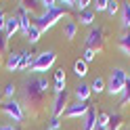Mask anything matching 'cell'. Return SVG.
<instances>
[{"label": "cell", "instance_id": "1", "mask_svg": "<svg viewBox=\"0 0 130 130\" xmlns=\"http://www.w3.org/2000/svg\"><path fill=\"white\" fill-rule=\"evenodd\" d=\"M48 92V80L46 78H29L25 80V88H23V111L27 109L29 116H38L44 105V96Z\"/></svg>", "mask_w": 130, "mask_h": 130}, {"label": "cell", "instance_id": "2", "mask_svg": "<svg viewBox=\"0 0 130 130\" xmlns=\"http://www.w3.org/2000/svg\"><path fill=\"white\" fill-rule=\"evenodd\" d=\"M63 17H65V9L63 6H57V9H51V11H44L40 15H34V25L40 31H46V29H51L59 19H63Z\"/></svg>", "mask_w": 130, "mask_h": 130}, {"label": "cell", "instance_id": "3", "mask_svg": "<svg viewBox=\"0 0 130 130\" xmlns=\"http://www.w3.org/2000/svg\"><path fill=\"white\" fill-rule=\"evenodd\" d=\"M126 80H128V74L122 67H113L111 74H109V80H107V86H105V90H107L111 96H118L124 92V86H126Z\"/></svg>", "mask_w": 130, "mask_h": 130}, {"label": "cell", "instance_id": "4", "mask_svg": "<svg viewBox=\"0 0 130 130\" xmlns=\"http://www.w3.org/2000/svg\"><path fill=\"white\" fill-rule=\"evenodd\" d=\"M55 61H57V55H55V51H44V53H40V55H36V59H34V63L29 65V71L31 74H44V71H48L55 65Z\"/></svg>", "mask_w": 130, "mask_h": 130}, {"label": "cell", "instance_id": "5", "mask_svg": "<svg viewBox=\"0 0 130 130\" xmlns=\"http://www.w3.org/2000/svg\"><path fill=\"white\" fill-rule=\"evenodd\" d=\"M0 111L4 113L6 118H11L13 122H21L25 118V111H23V105L15 99H6L2 105H0Z\"/></svg>", "mask_w": 130, "mask_h": 130}, {"label": "cell", "instance_id": "6", "mask_svg": "<svg viewBox=\"0 0 130 130\" xmlns=\"http://www.w3.org/2000/svg\"><path fill=\"white\" fill-rule=\"evenodd\" d=\"M84 44H86V48H92L94 53H101L105 46V31L101 27H90V31L84 38Z\"/></svg>", "mask_w": 130, "mask_h": 130}, {"label": "cell", "instance_id": "7", "mask_svg": "<svg viewBox=\"0 0 130 130\" xmlns=\"http://www.w3.org/2000/svg\"><path fill=\"white\" fill-rule=\"evenodd\" d=\"M69 90H61V92H55V99L51 105V118H61L65 109L69 107Z\"/></svg>", "mask_w": 130, "mask_h": 130}, {"label": "cell", "instance_id": "8", "mask_svg": "<svg viewBox=\"0 0 130 130\" xmlns=\"http://www.w3.org/2000/svg\"><path fill=\"white\" fill-rule=\"evenodd\" d=\"M88 109H90V105H88V103L76 101V103H69V107L65 109L63 116H65V118H80V120H82L86 113H88Z\"/></svg>", "mask_w": 130, "mask_h": 130}, {"label": "cell", "instance_id": "9", "mask_svg": "<svg viewBox=\"0 0 130 130\" xmlns=\"http://www.w3.org/2000/svg\"><path fill=\"white\" fill-rule=\"evenodd\" d=\"M17 19H19V31L27 34L29 27H31V23H29V15L25 11V6H21V4H19V9H17Z\"/></svg>", "mask_w": 130, "mask_h": 130}, {"label": "cell", "instance_id": "10", "mask_svg": "<svg viewBox=\"0 0 130 130\" xmlns=\"http://www.w3.org/2000/svg\"><path fill=\"white\" fill-rule=\"evenodd\" d=\"M17 31H19V19H17V15L6 17V25H4V34H6V38H13Z\"/></svg>", "mask_w": 130, "mask_h": 130}, {"label": "cell", "instance_id": "11", "mask_svg": "<svg viewBox=\"0 0 130 130\" xmlns=\"http://www.w3.org/2000/svg\"><path fill=\"white\" fill-rule=\"evenodd\" d=\"M74 96H76V101H80V103H88V96H90V86L80 82V84L76 86V90H74Z\"/></svg>", "mask_w": 130, "mask_h": 130}, {"label": "cell", "instance_id": "12", "mask_svg": "<svg viewBox=\"0 0 130 130\" xmlns=\"http://www.w3.org/2000/svg\"><path fill=\"white\" fill-rule=\"evenodd\" d=\"M96 128V111L90 107L88 113L82 118V130H94Z\"/></svg>", "mask_w": 130, "mask_h": 130}, {"label": "cell", "instance_id": "13", "mask_svg": "<svg viewBox=\"0 0 130 130\" xmlns=\"http://www.w3.org/2000/svg\"><path fill=\"white\" fill-rule=\"evenodd\" d=\"M120 19H122L124 31H128L130 29V2H122V6H120Z\"/></svg>", "mask_w": 130, "mask_h": 130}, {"label": "cell", "instance_id": "14", "mask_svg": "<svg viewBox=\"0 0 130 130\" xmlns=\"http://www.w3.org/2000/svg\"><path fill=\"white\" fill-rule=\"evenodd\" d=\"M19 63H21V53H11L6 57L4 67H6V71H19Z\"/></svg>", "mask_w": 130, "mask_h": 130}, {"label": "cell", "instance_id": "15", "mask_svg": "<svg viewBox=\"0 0 130 130\" xmlns=\"http://www.w3.org/2000/svg\"><path fill=\"white\" fill-rule=\"evenodd\" d=\"M118 48H120L126 57H130V29L124 31V34L118 38Z\"/></svg>", "mask_w": 130, "mask_h": 130}, {"label": "cell", "instance_id": "16", "mask_svg": "<svg viewBox=\"0 0 130 130\" xmlns=\"http://www.w3.org/2000/svg\"><path fill=\"white\" fill-rule=\"evenodd\" d=\"M61 90H65V71L57 69L55 71V92H61Z\"/></svg>", "mask_w": 130, "mask_h": 130}, {"label": "cell", "instance_id": "17", "mask_svg": "<svg viewBox=\"0 0 130 130\" xmlns=\"http://www.w3.org/2000/svg\"><path fill=\"white\" fill-rule=\"evenodd\" d=\"M74 74H76L78 78H84V76L88 74V63H84L82 59H78V61L74 63Z\"/></svg>", "mask_w": 130, "mask_h": 130}, {"label": "cell", "instance_id": "18", "mask_svg": "<svg viewBox=\"0 0 130 130\" xmlns=\"http://www.w3.org/2000/svg\"><path fill=\"white\" fill-rule=\"evenodd\" d=\"M92 21H94V11L92 9H86L80 13V23L82 25H92Z\"/></svg>", "mask_w": 130, "mask_h": 130}, {"label": "cell", "instance_id": "19", "mask_svg": "<svg viewBox=\"0 0 130 130\" xmlns=\"http://www.w3.org/2000/svg\"><path fill=\"white\" fill-rule=\"evenodd\" d=\"M105 86H107V82H105L103 78H99V76H96V78L92 80V84H90V92H96V94H101V92L105 90Z\"/></svg>", "mask_w": 130, "mask_h": 130}, {"label": "cell", "instance_id": "20", "mask_svg": "<svg viewBox=\"0 0 130 130\" xmlns=\"http://www.w3.org/2000/svg\"><path fill=\"white\" fill-rule=\"evenodd\" d=\"M76 34H78V23H76V21H67V23H65V38H67V40H74Z\"/></svg>", "mask_w": 130, "mask_h": 130}, {"label": "cell", "instance_id": "21", "mask_svg": "<svg viewBox=\"0 0 130 130\" xmlns=\"http://www.w3.org/2000/svg\"><path fill=\"white\" fill-rule=\"evenodd\" d=\"M122 128V116L118 111L109 113V130H120Z\"/></svg>", "mask_w": 130, "mask_h": 130}, {"label": "cell", "instance_id": "22", "mask_svg": "<svg viewBox=\"0 0 130 130\" xmlns=\"http://www.w3.org/2000/svg\"><path fill=\"white\" fill-rule=\"evenodd\" d=\"M130 103V76L126 80V86H124V92L120 94V107H126V105Z\"/></svg>", "mask_w": 130, "mask_h": 130}, {"label": "cell", "instance_id": "23", "mask_svg": "<svg viewBox=\"0 0 130 130\" xmlns=\"http://www.w3.org/2000/svg\"><path fill=\"white\" fill-rule=\"evenodd\" d=\"M40 36H42V31H40V29H38V27L34 25V23H31V27H29V31H27V34H25V38L29 40L31 44H36L38 40H40Z\"/></svg>", "mask_w": 130, "mask_h": 130}, {"label": "cell", "instance_id": "24", "mask_svg": "<svg viewBox=\"0 0 130 130\" xmlns=\"http://www.w3.org/2000/svg\"><path fill=\"white\" fill-rule=\"evenodd\" d=\"M96 126H101V128H107V130H109V113L101 111L99 116H96Z\"/></svg>", "mask_w": 130, "mask_h": 130}, {"label": "cell", "instance_id": "25", "mask_svg": "<svg viewBox=\"0 0 130 130\" xmlns=\"http://www.w3.org/2000/svg\"><path fill=\"white\" fill-rule=\"evenodd\" d=\"M34 63L29 53H21V63H19V69H29V65Z\"/></svg>", "mask_w": 130, "mask_h": 130}, {"label": "cell", "instance_id": "26", "mask_svg": "<svg viewBox=\"0 0 130 130\" xmlns=\"http://www.w3.org/2000/svg\"><path fill=\"white\" fill-rule=\"evenodd\" d=\"M120 6H122V2H116V0H109V2H107V11H105V13L113 17V15H116V13L120 11Z\"/></svg>", "mask_w": 130, "mask_h": 130}, {"label": "cell", "instance_id": "27", "mask_svg": "<svg viewBox=\"0 0 130 130\" xmlns=\"http://www.w3.org/2000/svg\"><path fill=\"white\" fill-rule=\"evenodd\" d=\"M6 48H9V38H6L4 31H0V57L6 53Z\"/></svg>", "mask_w": 130, "mask_h": 130}, {"label": "cell", "instance_id": "28", "mask_svg": "<svg viewBox=\"0 0 130 130\" xmlns=\"http://www.w3.org/2000/svg\"><path fill=\"white\" fill-rule=\"evenodd\" d=\"M94 57H96V53L92 51V48H86V51H84V55H82V61H84V63H90Z\"/></svg>", "mask_w": 130, "mask_h": 130}, {"label": "cell", "instance_id": "29", "mask_svg": "<svg viewBox=\"0 0 130 130\" xmlns=\"http://www.w3.org/2000/svg\"><path fill=\"white\" fill-rule=\"evenodd\" d=\"M107 2H109V0H96V2H94V11H96V13L107 11Z\"/></svg>", "mask_w": 130, "mask_h": 130}, {"label": "cell", "instance_id": "30", "mask_svg": "<svg viewBox=\"0 0 130 130\" xmlns=\"http://www.w3.org/2000/svg\"><path fill=\"white\" fill-rule=\"evenodd\" d=\"M15 90H17V88H15V84H6V86H4V96H6V99H13Z\"/></svg>", "mask_w": 130, "mask_h": 130}, {"label": "cell", "instance_id": "31", "mask_svg": "<svg viewBox=\"0 0 130 130\" xmlns=\"http://www.w3.org/2000/svg\"><path fill=\"white\" fill-rule=\"evenodd\" d=\"M59 126H61L59 118H51V120H48V128L46 130H59Z\"/></svg>", "mask_w": 130, "mask_h": 130}, {"label": "cell", "instance_id": "32", "mask_svg": "<svg viewBox=\"0 0 130 130\" xmlns=\"http://www.w3.org/2000/svg\"><path fill=\"white\" fill-rule=\"evenodd\" d=\"M88 4H92L90 0H78V2H76V9H78V11H86Z\"/></svg>", "mask_w": 130, "mask_h": 130}, {"label": "cell", "instance_id": "33", "mask_svg": "<svg viewBox=\"0 0 130 130\" xmlns=\"http://www.w3.org/2000/svg\"><path fill=\"white\" fill-rule=\"evenodd\" d=\"M4 25H6V15L0 11V31H4Z\"/></svg>", "mask_w": 130, "mask_h": 130}, {"label": "cell", "instance_id": "34", "mask_svg": "<svg viewBox=\"0 0 130 130\" xmlns=\"http://www.w3.org/2000/svg\"><path fill=\"white\" fill-rule=\"evenodd\" d=\"M0 130H17V128H15L13 124H2V126H0Z\"/></svg>", "mask_w": 130, "mask_h": 130}, {"label": "cell", "instance_id": "35", "mask_svg": "<svg viewBox=\"0 0 130 130\" xmlns=\"http://www.w3.org/2000/svg\"><path fill=\"white\" fill-rule=\"evenodd\" d=\"M94 130H107V128H101V126H96V128H94Z\"/></svg>", "mask_w": 130, "mask_h": 130}, {"label": "cell", "instance_id": "36", "mask_svg": "<svg viewBox=\"0 0 130 130\" xmlns=\"http://www.w3.org/2000/svg\"><path fill=\"white\" fill-rule=\"evenodd\" d=\"M126 130H130V128H126Z\"/></svg>", "mask_w": 130, "mask_h": 130}, {"label": "cell", "instance_id": "37", "mask_svg": "<svg viewBox=\"0 0 130 130\" xmlns=\"http://www.w3.org/2000/svg\"><path fill=\"white\" fill-rule=\"evenodd\" d=\"M0 105H2V103H0Z\"/></svg>", "mask_w": 130, "mask_h": 130}]
</instances>
